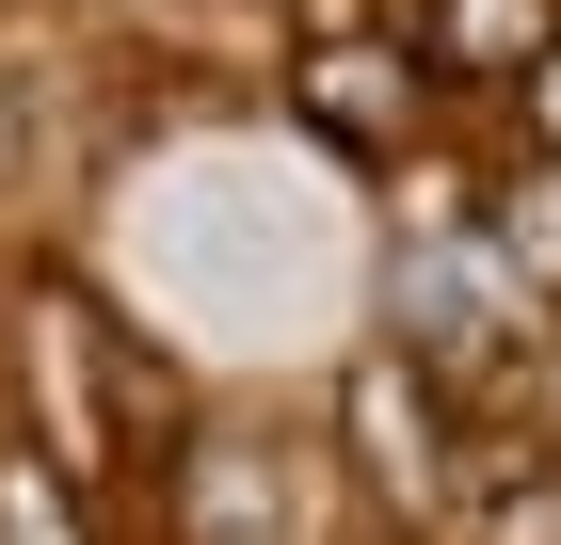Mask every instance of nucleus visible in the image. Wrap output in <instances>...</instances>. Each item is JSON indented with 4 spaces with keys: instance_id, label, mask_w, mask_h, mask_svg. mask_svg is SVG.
I'll return each mask as SVG.
<instances>
[{
    "instance_id": "f257e3e1",
    "label": "nucleus",
    "mask_w": 561,
    "mask_h": 545,
    "mask_svg": "<svg viewBox=\"0 0 561 545\" xmlns=\"http://www.w3.org/2000/svg\"><path fill=\"white\" fill-rule=\"evenodd\" d=\"M337 465L369 481V513L433 530V513H466V401L386 337V353H353V370H337Z\"/></svg>"
},
{
    "instance_id": "f03ea898",
    "label": "nucleus",
    "mask_w": 561,
    "mask_h": 545,
    "mask_svg": "<svg viewBox=\"0 0 561 545\" xmlns=\"http://www.w3.org/2000/svg\"><path fill=\"white\" fill-rule=\"evenodd\" d=\"M289 113L337 145V161H401L449 96H433V65H417V33H353V16H321V33L289 48Z\"/></svg>"
},
{
    "instance_id": "7ed1b4c3",
    "label": "nucleus",
    "mask_w": 561,
    "mask_h": 545,
    "mask_svg": "<svg viewBox=\"0 0 561 545\" xmlns=\"http://www.w3.org/2000/svg\"><path fill=\"white\" fill-rule=\"evenodd\" d=\"M401 33H417L433 96H514L529 65H546V48H561V0H417Z\"/></svg>"
},
{
    "instance_id": "20e7f679",
    "label": "nucleus",
    "mask_w": 561,
    "mask_h": 545,
    "mask_svg": "<svg viewBox=\"0 0 561 545\" xmlns=\"http://www.w3.org/2000/svg\"><path fill=\"white\" fill-rule=\"evenodd\" d=\"M481 241H497V273H514L529 305H561V161L497 177V193H481Z\"/></svg>"
},
{
    "instance_id": "39448f33",
    "label": "nucleus",
    "mask_w": 561,
    "mask_h": 545,
    "mask_svg": "<svg viewBox=\"0 0 561 545\" xmlns=\"http://www.w3.org/2000/svg\"><path fill=\"white\" fill-rule=\"evenodd\" d=\"M0 545H96L81 465H65V450H0Z\"/></svg>"
},
{
    "instance_id": "423d86ee",
    "label": "nucleus",
    "mask_w": 561,
    "mask_h": 545,
    "mask_svg": "<svg viewBox=\"0 0 561 545\" xmlns=\"http://www.w3.org/2000/svg\"><path fill=\"white\" fill-rule=\"evenodd\" d=\"M466 513H481V545H561V465H546V450H529V465H514V481H481V498H466Z\"/></svg>"
},
{
    "instance_id": "0eeeda50",
    "label": "nucleus",
    "mask_w": 561,
    "mask_h": 545,
    "mask_svg": "<svg viewBox=\"0 0 561 545\" xmlns=\"http://www.w3.org/2000/svg\"><path fill=\"white\" fill-rule=\"evenodd\" d=\"M514 128H529V161H561V48H546V65L514 81Z\"/></svg>"
}]
</instances>
